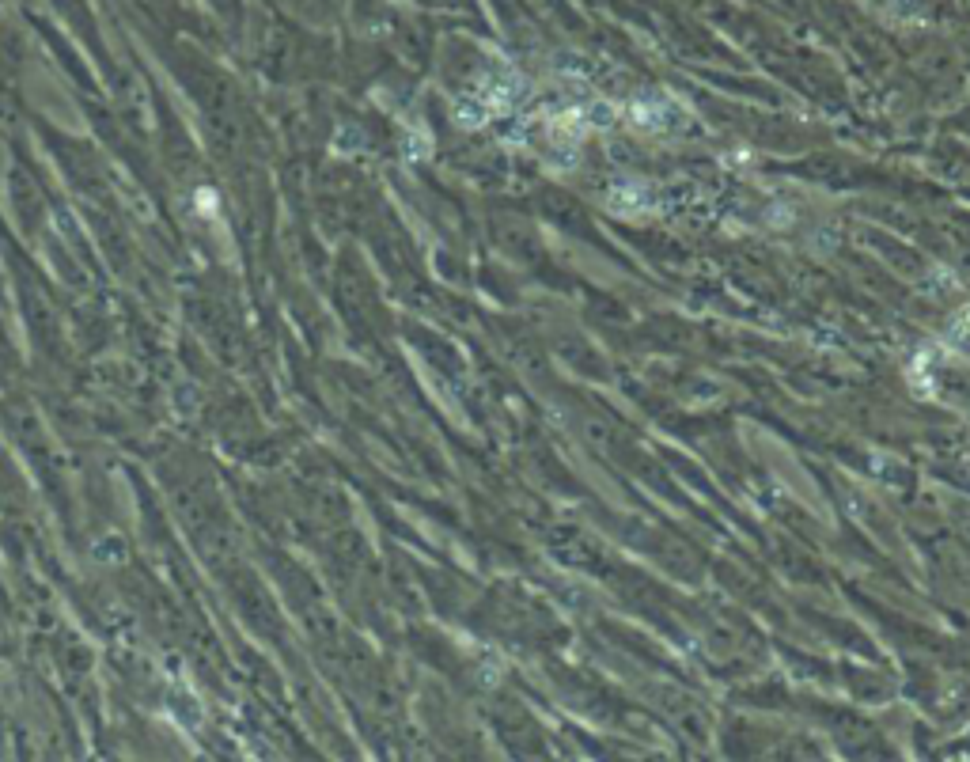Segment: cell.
<instances>
[{
  "label": "cell",
  "mask_w": 970,
  "mask_h": 762,
  "mask_svg": "<svg viewBox=\"0 0 970 762\" xmlns=\"http://www.w3.org/2000/svg\"><path fill=\"white\" fill-rule=\"evenodd\" d=\"M580 114H584V122L592 129H611L618 122V107L607 103V99H592L588 107H580Z\"/></svg>",
  "instance_id": "cell-6"
},
{
  "label": "cell",
  "mask_w": 970,
  "mask_h": 762,
  "mask_svg": "<svg viewBox=\"0 0 970 762\" xmlns=\"http://www.w3.org/2000/svg\"><path fill=\"white\" fill-rule=\"evenodd\" d=\"M948 345H955V349H967V353H970V304L952 319V327H948Z\"/></svg>",
  "instance_id": "cell-7"
},
{
  "label": "cell",
  "mask_w": 970,
  "mask_h": 762,
  "mask_svg": "<svg viewBox=\"0 0 970 762\" xmlns=\"http://www.w3.org/2000/svg\"><path fill=\"white\" fill-rule=\"evenodd\" d=\"M607 205H611V213H622V217H641V213H648V209L656 205V194L648 190L645 182L626 179L611 190Z\"/></svg>",
  "instance_id": "cell-1"
},
{
  "label": "cell",
  "mask_w": 970,
  "mask_h": 762,
  "mask_svg": "<svg viewBox=\"0 0 970 762\" xmlns=\"http://www.w3.org/2000/svg\"><path fill=\"white\" fill-rule=\"evenodd\" d=\"M629 126L641 129V133H664L671 126V107L660 99H633L626 110Z\"/></svg>",
  "instance_id": "cell-2"
},
{
  "label": "cell",
  "mask_w": 970,
  "mask_h": 762,
  "mask_svg": "<svg viewBox=\"0 0 970 762\" xmlns=\"http://www.w3.org/2000/svg\"><path fill=\"white\" fill-rule=\"evenodd\" d=\"M584 129H588V122H584L580 110H557L554 118L546 122V133H550V141L557 148H576L580 137H584Z\"/></svg>",
  "instance_id": "cell-4"
},
{
  "label": "cell",
  "mask_w": 970,
  "mask_h": 762,
  "mask_svg": "<svg viewBox=\"0 0 970 762\" xmlns=\"http://www.w3.org/2000/svg\"><path fill=\"white\" fill-rule=\"evenodd\" d=\"M489 118H493V110L485 107L482 95H467V99L455 103V122L463 129H482Z\"/></svg>",
  "instance_id": "cell-5"
},
{
  "label": "cell",
  "mask_w": 970,
  "mask_h": 762,
  "mask_svg": "<svg viewBox=\"0 0 970 762\" xmlns=\"http://www.w3.org/2000/svg\"><path fill=\"white\" fill-rule=\"evenodd\" d=\"M167 713H171V717H175V725H182L186 732L201 728V721H205V709H201L198 694L186 687V683L171 687V694H167Z\"/></svg>",
  "instance_id": "cell-3"
},
{
  "label": "cell",
  "mask_w": 970,
  "mask_h": 762,
  "mask_svg": "<svg viewBox=\"0 0 970 762\" xmlns=\"http://www.w3.org/2000/svg\"><path fill=\"white\" fill-rule=\"evenodd\" d=\"M122 554H126V546H122V543H99V546H95V558H99V562H118V558H122Z\"/></svg>",
  "instance_id": "cell-9"
},
{
  "label": "cell",
  "mask_w": 970,
  "mask_h": 762,
  "mask_svg": "<svg viewBox=\"0 0 970 762\" xmlns=\"http://www.w3.org/2000/svg\"><path fill=\"white\" fill-rule=\"evenodd\" d=\"M194 201H198V213H201V217H216V209H220V198H216V190L201 186L198 194H194Z\"/></svg>",
  "instance_id": "cell-8"
}]
</instances>
